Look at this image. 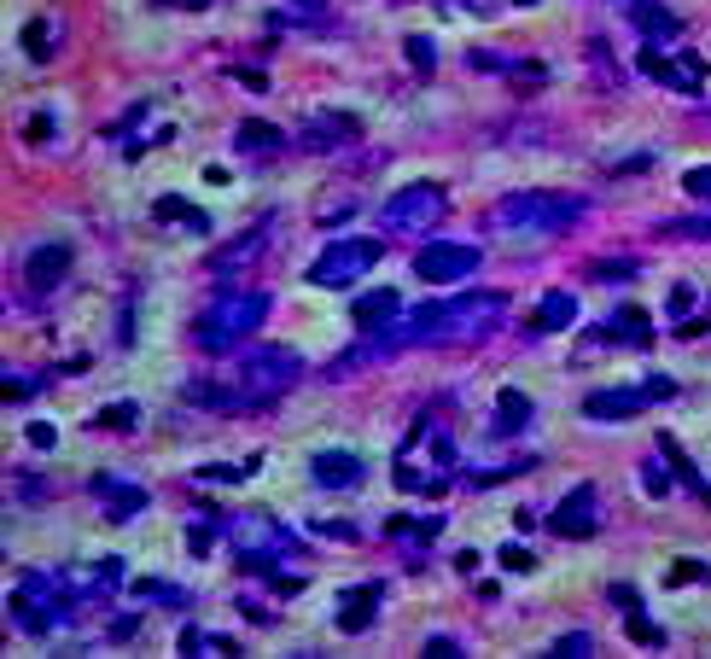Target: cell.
I'll use <instances>...</instances> for the list:
<instances>
[{
    "instance_id": "6da1fadb",
    "label": "cell",
    "mask_w": 711,
    "mask_h": 659,
    "mask_svg": "<svg viewBox=\"0 0 711 659\" xmlns=\"http://www.w3.org/2000/svg\"><path fill=\"white\" fill-rule=\"evenodd\" d=\"M304 374V356L286 345H263V350H239V362L228 374H204V380L181 385V403L193 409H216V415H257L274 409Z\"/></svg>"
},
{
    "instance_id": "7a4b0ae2",
    "label": "cell",
    "mask_w": 711,
    "mask_h": 659,
    "mask_svg": "<svg viewBox=\"0 0 711 659\" xmlns=\"http://www.w3.org/2000/svg\"><path fill=\"white\" fill-rule=\"evenodd\" d=\"M577 216H583V199L531 187V193H508V199H496V210H490V228H496V234H508V240H548V234L572 228Z\"/></svg>"
},
{
    "instance_id": "3957f363",
    "label": "cell",
    "mask_w": 711,
    "mask_h": 659,
    "mask_svg": "<svg viewBox=\"0 0 711 659\" xmlns=\"http://www.w3.org/2000/svg\"><path fill=\"white\" fill-rule=\"evenodd\" d=\"M82 607V595L70 584V572H24L18 590H12V619L24 636H53L65 630Z\"/></svg>"
},
{
    "instance_id": "277c9868",
    "label": "cell",
    "mask_w": 711,
    "mask_h": 659,
    "mask_svg": "<svg viewBox=\"0 0 711 659\" xmlns=\"http://www.w3.org/2000/svg\"><path fill=\"white\" fill-rule=\"evenodd\" d=\"M263 321H269V292H222V298L193 321V345H199L204 356H228V350H239Z\"/></svg>"
},
{
    "instance_id": "5b68a950",
    "label": "cell",
    "mask_w": 711,
    "mask_h": 659,
    "mask_svg": "<svg viewBox=\"0 0 711 659\" xmlns=\"http://www.w3.org/2000/svg\"><path fill=\"white\" fill-rule=\"evenodd\" d=\"M222 531L234 543V566L257 572V578H274V560L280 555H298V537L280 520H269V508H245L234 520H222Z\"/></svg>"
},
{
    "instance_id": "8992f818",
    "label": "cell",
    "mask_w": 711,
    "mask_h": 659,
    "mask_svg": "<svg viewBox=\"0 0 711 659\" xmlns=\"http://www.w3.org/2000/svg\"><path fill=\"white\" fill-rule=\"evenodd\" d=\"M443 216H449V193H443V181H408L397 187L385 210H379V222L391 228V234H432Z\"/></svg>"
},
{
    "instance_id": "52a82bcc",
    "label": "cell",
    "mask_w": 711,
    "mask_h": 659,
    "mask_svg": "<svg viewBox=\"0 0 711 659\" xmlns=\"http://www.w3.org/2000/svg\"><path fill=\"white\" fill-rule=\"evenodd\" d=\"M379 257H385V245H379V240H333L321 257H315V263H309V286H321V292L356 286V280L368 275Z\"/></svg>"
},
{
    "instance_id": "ba28073f",
    "label": "cell",
    "mask_w": 711,
    "mask_h": 659,
    "mask_svg": "<svg viewBox=\"0 0 711 659\" xmlns=\"http://www.w3.org/2000/svg\"><path fill=\"white\" fill-rule=\"evenodd\" d=\"M636 65H642V76L677 88V94H700V88H706V53H700V47H671V53H665L659 41H647L642 53H636Z\"/></svg>"
},
{
    "instance_id": "9c48e42d",
    "label": "cell",
    "mask_w": 711,
    "mask_h": 659,
    "mask_svg": "<svg viewBox=\"0 0 711 659\" xmlns=\"http://www.w3.org/2000/svg\"><path fill=\"white\" fill-rule=\"evenodd\" d=\"M671 391H677L671 380H642V385L589 391V397H583V415H589V420H630V415H642V409H653L659 397H671Z\"/></svg>"
},
{
    "instance_id": "30bf717a",
    "label": "cell",
    "mask_w": 711,
    "mask_h": 659,
    "mask_svg": "<svg viewBox=\"0 0 711 659\" xmlns=\"http://www.w3.org/2000/svg\"><path fill=\"white\" fill-rule=\"evenodd\" d=\"M548 531L560 537V543H583V537H595L601 531V490L595 485H572L560 496V508L548 514Z\"/></svg>"
},
{
    "instance_id": "8fae6325",
    "label": "cell",
    "mask_w": 711,
    "mask_h": 659,
    "mask_svg": "<svg viewBox=\"0 0 711 659\" xmlns=\"http://www.w3.org/2000/svg\"><path fill=\"white\" fill-rule=\"evenodd\" d=\"M478 263H484V251L461 240H432L414 251V275L420 280H473Z\"/></svg>"
},
{
    "instance_id": "7c38bea8",
    "label": "cell",
    "mask_w": 711,
    "mask_h": 659,
    "mask_svg": "<svg viewBox=\"0 0 711 659\" xmlns=\"http://www.w3.org/2000/svg\"><path fill=\"white\" fill-rule=\"evenodd\" d=\"M269 240H274V216H257V228H251V234H239V240H228V245H216V251H210V275H216V280L245 275V269L269 251Z\"/></svg>"
},
{
    "instance_id": "4fadbf2b",
    "label": "cell",
    "mask_w": 711,
    "mask_h": 659,
    "mask_svg": "<svg viewBox=\"0 0 711 659\" xmlns=\"http://www.w3.org/2000/svg\"><path fill=\"white\" fill-rule=\"evenodd\" d=\"M70 263H76L70 240H47V245H35L30 257H24V286H30L35 298H47V292H59V286L70 280Z\"/></svg>"
},
{
    "instance_id": "5bb4252c",
    "label": "cell",
    "mask_w": 711,
    "mask_h": 659,
    "mask_svg": "<svg viewBox=\"0 0 711 659\" xmlns=\"http://www.w3.org/2000/svg\"><path fill=\"white\" fill-rule=\"evenodd\" d=\"M298 140H304L309 152H344V146L362 140V117H350V111H315Z\"/></svg>"
},
{
    "instance_id": "9a60e30c",
    "label": "cell",
    "mask_w": 711,
    "mask_h": 659,
    "mask_svg": "<svg viewBox=\"0 0 711 659\" xmlns=\"http://www.w3.org/2000/svg\"><path fill=\"white\" fill-rule=\"evenodd\" d=\"M595 339H607V345H624V350H647L653 345V315L636 310V304H624V310H612L601 321V333Z\"/></svg>"
},
{
    "instance_id": "2e32d148",
    "label": "cell",
    "mask_w": 711,
    "mask_h": 659,
    "mask_svg": "<svg viewBox=\"0 0 711 659\" xmlns=\"http://www.w3.org/2000/svg\"><path fill=\"white\" fill-rule=\"evenodd\" d=\"M309 473H315V485L321 490H356L362 479H368L362 455H350V450H321L315 461H309Z\"/></svg>"
},
{
    "instance_id": "e0dca14e",
    "label": "cell",
    "mask_w": 711,
    "mask_h": 659,
    "mask_svg": "<svg viewBox=\"0 0 711 659\" xmlns=\"http://www.w3.org/2000/svg\"><path fill=\"white\" fill-rule=\"evenodd\" d=\"M234 146H239V158H251V164H274L286 152V129H274L263 117H245L234 129Z\"/></svg>"
},
{
    "instance_id": "ac0fdd59",
    "label": "cell",
    "mask_w": 711,
    "mask_h": 659,
    "mask_svg": "<svg viewBox=\"0 0 711 659\" xmlns=\"http://www.w3.org/2000/svg\"><path fill=\"white\" fill-rule=\"evenodd\" d=\"M379 601H385V584L373 578V584H356V590L339 595V630L344 636H362V630L379 619Z\"/></svg>"
},
{
    "instance_id": "d6986e66",
    "label": "cell",
    "mask_w": 711,
    "mask_h": 659,
    "mask_svg": "<svg viewBox=\"0 0 711 659\" xmlns=\"http://www.w3.org/2000/svg\"><path fill=\"white\" fill-rule=\"evenodd\" d=\"M94 496H105V520H135V514H146V485H129V479H111V473H100L94 479Z\"/></svg>"
},
{
    "instance_id": "ffe728a7",
    "label": "cell",
    "mask_w": 711,
    "mask_h": 659,
    "mask_svg": "<svg viewBox=\"0 0 711 659\" xmlns=\"http://www.w3.org/2000/svg\"><path fill=\"white\" fill-rule=\"evenodd\" d=\"M630 18H636V30H642L647 41H677L682 35V18L665 0H630Z\"/></svg>"
},
{
    "instance_id": "44dd1931",
    "label": "cell",
    "mask_w": 711,
    "mask_h": 659,
    "mask_svg": "<svg viewBox=\"0 0 711 659\" xmlns=\"http://www.w3.org/2000/svg\"><path fill=\"white\" fill-rule=\"evenodd\" d=\"M612 601L624 607V630H630V642H642V648H665V630H659V625L642 613L636 590H624V584H618V590H612Z\"/></svg>"
},
{
    "instance_id": "7402d4cb",
    "label": "cell",
    "mask_w": 711,
    "mask_h": 659,
    "mask_svg": "<svg viewBox=\"0 0 711 659\" xmlns=\"http://www.w3.org/2000/svg\"><path fill=\"white\" fill-rule=\"evenodd\" d=\"M403 315V298L391 292V286H379V292H368V298H356V310H350V321L368 333V327H385V321H397Z\"/></svg>"
},
{
    "instance_id": "603a6c76",
    "label": "cell",
    "mask_w": 711,
    "mask_h": 659,
    "mask_svg": "<svg viewBox=\"0 0 711 659\" xmlns=\"http://www.w3.org/2000/svg\"><path fill=\"white\" fill-rule=\"evenodd\" d=\"M577 321V298L572 292H542L537 315H531V333H566Z\"/></svg>"
},
{
    "instance_id": "cb8c5ba5",
    "label": "cell",
    "mask_w": 711,
    "mask_h": 659,
    "mask_svg": "<svg viewBox=\"0 0 711 659\" xmlns=\"http://www.w3.org/2000/svg\"><path fill=\"white\" fill-rule=\"evenodd\" d=\"M525 426H531V397L508 385V391L496 397V420H490V432H496V438H513V432H525Z\"/></svg>"
},
{
    "instance_id": "d4e9b609",
    "label": "cell",
    "mask_w": 711,
    "mask_h": 659,
    "mask_svg": "<svg viewBox=\"0 0 711 659\" xmlns=\"http://www.w3.org/2000/svg\"><path fill=\"white\" fill-rule=\"evenodd\" d=\"M659 455L671 461V473H677V485H682V490H694V496H700V502H706V508H711V490H706V479H700V467H694V461L682 455V444H677V438H671V432H659Z\"/></svg>"
},
{
    "instance_id": "484cf974",
    "label": "cell",
    "mask_w": 711,
    "mask_h": 659,
    "mask_svg": "<svg viewBox=\"0 0 711 659\" xmlns=\"http://www.w3.org/2000/svg\"><path fill=\"white\" fill-rule=\"evenodd\" d=\"M70 584H76V595H105L123 584V560L117 555H100V566H88V572H70Z\"/></svg>"
},
{
    "instance_id": "4316f807",
    "label": "cell",
    "mask_w": 711,
    "mask_h": 659,
    "mask_svg": "<svg viewBox=\"0 0 711 659\" xmlns=\"http://www.w3.org/2000/svg\"><path fill=\"white\" fill-rule=\"evenodd\" d=\"M18 41H24V53H30V65H47V59L59 53V24H53V18H30Z\"/></svg>"
},
{
    "instance_id": "83f0119b",
    "label": "cell",
    "mask_w": 711,
    "mask_h": 659,
    "mask_svg": "<svg viewBox=\"0 0 711 659\" xmlns=\"http://www.w3.org/2000/svg\"><path fill=\"white\" fill-rule=\"evenodd\" d=\"M152 216H158V222H181L187 234H210V216H204V210H193L181 193H164V199L152 205Z\"/></svg>"
},
{
    "instance_id": "f1b7e54d",
    "label": "cell",
    "mask_w": 711,
    "mask_h": 659,
    "mask_svg": "<svg viewBox=\"0 0 711 659\" xmlns=\"http://www.w3.org/2000/svg\"><path fill=\"white\" fill-rule=\"evenodd\" d=\"M443 531V514H397L385 520V537H414V543H432Z\"/></svg>"
},
{
    "instance_id": "f546056e",
    "label": "cell",
    "mask_w": 711,
    "mask_h": 659,
    "mask_svg": "<svg viewBox=\"0 0 711 659\" xmlns=\"http://www.w3.org/2000/svg\"><path fill=\"white\" fill-rule=\"evenodd\" d=\"M181 654L222 659V654H239V642H228V636H210V630H199V625H187V630H181Z\"/></svg>"
},
{
    "instance_id": "4dcf8cb0",
    "label": "cell",
    "mask_w": 711,
    "mask_h": 659,
    "mask_svg": "<svg viewBox=\"0 0 711 659\" xmlns=\"http://www.w3.org/2000/svg\"><path fill=\"white\" fill-rule=\"evenodd\" d=\"M251 473H257V455H251V461H210V467H193V479H204V485H245V479H251Z\"/></svg>"
},
{
    "instance_id": "1f68e13d",
    "label": "cell",
    "mask_w": 711,
    "mask_h": 659,
    "mask_svg": "<svg viewBox=\"0 0 711 659\" xmlns=\"http://www.w3.org/2000/svg\"><path fill=\"white\" fill-rule=\"evenodd\" d=\"M403 53H408V65L420 70V76L438 70V41H432V35H403Z\"/></svg>"
},
{
    "instance_id": "d6a6232c",
    "label": "cell",
    "mask_w": 711,
    "mask_h": 659,
    "mask_svg": "<svg viewBox=\"0 0 711 659\" xmlns=\"http://www.w3.org/2000/svg\"><path fill=\"white\" fill-rule=\"evenodd\" d=\"M677 485V473H671V461H665V455L653 450L647 455V467H642V490L647 496H665V490Z\"/></svg>"
},
{
    "instance_id": "836d02e7",
    "label": "cell",
    "mask_w": 711,
    "mask_h": 659,
    "mask_svg": "<svg viewBox=\"0 0 711 659\" xmlns=\"http://www.w3.org/2000/svg\"><path fill=\"white\" fill-rule=\"evenodd\" d=\"M135 415H140L135 403H111V409H100V415H94V432H100V426H105V432H129V426H135Z\"/></svg>"
},
{
    "instance_id": "e575fe53",
    "label": "cell",
    "mask_w": 711,
    "mask_h": 659,
    "mask_svg": "<svg viewBox=\"0 0 711 659\" xmlns=\"http://www.w3.org/2000/svg\"><path fill=\"white\" fill-rule=\"evenodd\" d=\"M548 654H554V659H589V654H595V636H589V630H572V636H560Z\"/></svg>"
},
{
    "instance_id": "d590c367",
    "label": "cell",
    "mask_w": 711,
    "mask_h": 659,
    "mask_svg": "<svg viewBox=\"0 0 711 659\" xmlns=\"http://www.w3.org/2000/svg\"><path fill=\"white\" fill-rule=\"evenodd\" d=\"M135 595H140V601H170V607H193V601L175 590V584H158V578H140Z\"/></svg>"
},
{
    "instance_id": "8d00e7d4",
    "label": "cell",
    "mask_w": 711,
    "mask_h": 659,
    "mask_svg": "<svg viewBox=\"0 0 711 659\" xmlns=\"http://www.w3.org/2000/svg\"><path fill=\"white\" fill-rule=\"evenodd\" d=\"M41 385H53V374H18V380H6V403H24Z\"/></svg>"
},
{
    "instance_id": "74e56055",
    "label": "cell",
    "mask_w": 711,
    "mask_h": 659,
    "mask_svg": "<svg viewBox=\"0 0 711 659\" xmlns=\"http://www.w3.org/2000/svg\"><path fill=\"white\" fill-rule=\"evenodd\" d=\"M496 560H502V572H519V578H525V572H537V555H531L525 543H508Z\"/></svg>"
},
{
    "instance_id": "f35d334b",
    "label": "cell",
    "mask_w": 711,
    "mask_h": 659,
    "mask_svg": "<svg viewBox=\"0 0 711 659\" xmlns=\"http://www.w3.org/2000/svg\"><path fill=\"white\" fill-rule=\"evenodd\" d=\"M694 304H700V292H694V286H677V292H671V315H677V327H688Z\"/></svg>"
},
{
    "instance_id": "ab89813d",
    "label": "cell",
    "mask_w": 711,
    "mask_h": 659,
    "mask_svg": "<svg viewBox=\"0 0 711 659\" xmlns=\"http://www.w3.org/2000/svg\"><path fill=\"white\" fill-rule=\"evenodd\" d=\"M24 135H30V140H35V146H47V140L59 135V123H53V117H47V111H35L30 123H24Z\"/></svg>"
},
{
    "instance_id": "60d3db41",
    "label": "cell",
    "mask_w": 711,
    "mask_h": 659,
    "mask_svg": "<svg viewBox=\"0 0 711 659\" xmlns=\"http://www.w3.org/2000/svg\"><path fill=\"white\" fill-rule=\"evenodd\" d=\"M420 654H426V659H461V642H455V636H426Z\"/></svg>"
},
{
    "instance_id": "b9f144b4",
    "label": "cell",
    "mask_w": 711,
    "mask_h": 659,
    "mask_svg": "<svg viewBox=\"0 0 711 659\" xmlns=\"http://www.w3.org/2000/svg\"><path fill=\"white\" fill-rule=\"evenodd\" d=\"M682 187H688L694 199H706V205H711V164H700V170H688V175H682Z\"/></svg>"
},
{
    "instance_id": "7bdbcfd3",
    "label": "cell",
    "mask_w": 711,
    "mask_h": 659,
    "mask_svg": "<svg viewBox=\"0 0 711 659\" xmlns=\"http://www.w3.org/2000/svg\"><path fill=\"white\" fill-rule=\"evenodd\" d=\"M24 438H30V450H53V444H59V432H53L47 420H30V432H24Z\"/></svg>"
},
{
    "instance_id": "ee69618b",
    "label": "cell",
    "mask_w": 711,
    "mask_h": 659,
    "mask_svg": "<svg viewBox=\"0 0 711 659\" xmlns=\"http://www.w3.org/2000/svg\"><path fill=\"white\" fill-rule=\"evenodd\" d=\"M665 234H682V240H711V222H665Z\"/></svg>"
},
{
    "instance_id": "f6af8a7d",
    "label": "cell",
    "mask_w": 711,
    "mask_h": 659,
    "mask_svg": "<svg viewBox=\"0 0 711 659\" xmlns=\"http://www.w3.org/2000/svg\"><path fill=\"white\" fill-rule=\"evenodd\" d=\"M135 630H140V613H123V619H111V630H105V636H111V642H129Z\"/></svg>"
},
{
    "instance_id": "bcb514c9",
    "label": "cell",
    "mask_w": 711,
    "mask_h": 659,
    "mask_svg": "<svg viewBox=\"0 0 711 659\" xmlns=\"http://www.w3.org/2000/svg\"><path fill=\"white\" fill-rule=\"evenodd\" d=\"M694 578H706V566H700V560H682L677 572H671V584H694Z\"/></svg>"
},
{
    "instance_id": "7dc6e473",
    "label": "cell",
    "mask_w": 711,
    "mask_h": 659,
    "mask_svg": "<svg viewBox=\"0 0 711 659\" xmlns=\"http://www.w3.org/2000/svg\"><path fill=\"white\" fill-rule=\"evenodd\" d=\"M158 6H170V12H204L210 0H158Z\"/></svg>"
},
{
    "instance_id": "c3c4849f",
    "label": "cell",
    "mask_w": 711,
    "mask_h": 659,
    "mask_svg": "<svg viewBox=\"0 0 711 659\" xmlns=\"http://www.w3.org/2000/svg\"><path fill=\"white\" fill-rule=\"evenodd\" d=\"M513 6H537V0H513Z\"/></svg>"
}]
</instances>
